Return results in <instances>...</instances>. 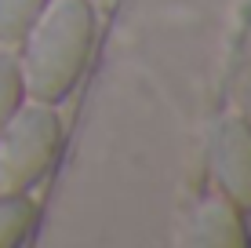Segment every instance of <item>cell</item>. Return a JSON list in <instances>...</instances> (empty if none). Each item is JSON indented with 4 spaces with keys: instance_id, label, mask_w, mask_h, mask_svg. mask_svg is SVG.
Segmentation results:
<instances>
[{
    "instance_id": "52a82bcc",
    "label": "cell",
    "mask_w": 251,
    "mask_h": 248,
    "mask_svg": "<svg viewBox=\"0 0 251 248\" xmlns=\"http://www.w3.org/2000/svg\"><path fill=\"white\" fill-rule=\"evenodd\" d=\"M25 102V81H22V66L11 51H0V128L15 117Z\"/></svg>"
},
{
    "instance_id": "6da1fadb",
    "label": "cell",
    "mask_w": 251,
    "mask_h": 248,
    "mask_svg": "<svg viewBox=\"0 0 251 248\" xmlns=\"http://www.w3.org/2000/svg\"><path fill=\"white\" fill-rule=\"evenodd\" d=\"M22 81L33 102H62L80 84L95 51V11L88 0H51L22 37Z\"/></svg>"
},
{
    "instance_id": "7a4b0ae2",
    "label": "cell",
    "mask_w": 251,
    "mask_h": 248,
    "mask_svg": "<svg viewBox=\"0 0 251 248\" xmlns=\"http://www.w3.org/2000/svg\"><path fill=\"white\" fill-rule=\"evenodd\" d=\"M62 121L55 106L33 102L15 110V117L0 128V190L4 193H29L44 183L62 153Z\"/></svg>"
},
{
    "instance_id": "8992f818",
    "label": "cell",
    "mask_w": 251,
    "mask_h": 248,
    "mask_svg": "<svg viewBox=\"0 0 251 248\" xmlns=\"http://www.w3.org/2000/svg\"><path fill=\"white\" fill-rule=\"evenodd\" d=\"M51 0H0V44H22Z\"/></svg>"
},
{
    "instance_id": "3957f363",
    "label": "cell",
    "mask_w": 251,
    "mask_h": 248,
    "mask_svg": "<svg viewBox=\"0 0 251 248\" xmlns=\"http://www.w3.org/2000/svg\"><path fill=\"white\" fill-rule=\"evenodd\" d=\"M211 172L222 197L251 216V124L244 117H226L211 132Z\"/></svg>"
},
{
    "instance_id": "5b68a950",
    "label": "cell",
    "mask_w": 251,
    "mask_h": 248,
    "mask_svg": "<svg viewBox=\"0 0 251 248\" xmlns=\"http://www.w3.org/2000/svg\"><path fill=\"white\" fill-rule=\"evenodd\" d=\"M40 208L29 193H4L0 190V248H19L37 234Z\"/></svg>"
},
{
    "instance_id": "277c9868",
    "label": "cell",
    "mask_w": 251,
    "mask_h": 248,
    "mask_svg": "<svg viewBox=\"0 0 251 248\" xmlns=\"http://www.w3.org/2000/svg\"><path fill=\"white\" fill-rule=\"evenodd\" d=\"M186 241L197 248H248V212H240L229 197H207L197 204L193 219H189Z\"/></svg>"
}]
</instances>
